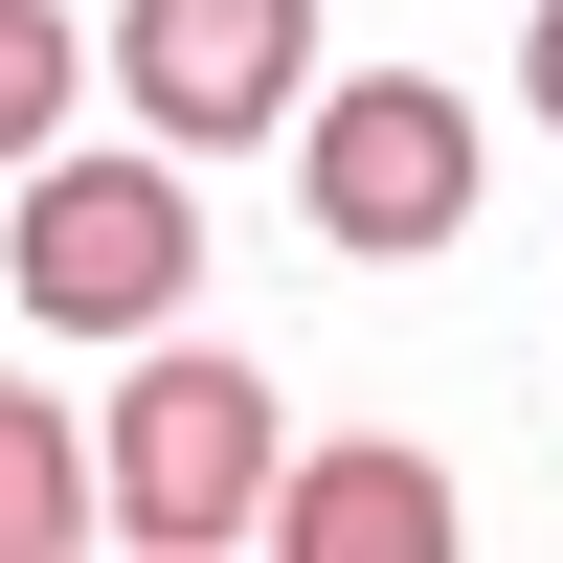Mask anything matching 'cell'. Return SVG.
Instances as JSON below:
<instances>
[{
  "mask_svg": "<svg viewBox=\"0 0 563 563\" xmlns=\"http://www.w3.org/2000/svg\"><path fill=\"white\" fill-rule=\"evenodd\" d=\"M68 90H90V23H68V0H0V180L68 135Z\"/></svg>",
  "mask_w": 563,
  "mask_h": 563,
  "instance_id": "7",
  "label": "cell"
},
{
  "mask_svg": "<svg viewBox=\"0 0 563 563\" xmlns=\"http://www.w3.org/2000/svg\"><path fill=\"white\" fill-rule=\"evenodd\" d=\"M45 541H90V429L45 384H0V563H45Z\"/></svg>",
  "mask_w": 563,
  "mask_h": 563,
  "instance_id": "6",
  "label": "cell"
},
{
  "mask_svg": "<svg viewBox=\"0 0 563 563\" xmlns=\"http://www.w3.org/2000/svg\"><path fill=\"white\" fill-rule=\"evenodd\" d=\"M271 541L294 563H429L451 541V474L429 451H316V474H271Z\"/></svg>",
  "mask_w": 563,
  "mask_h": 563,
  "instance_id": "5",
  "label": "cell"
},
{
  "mask_svg": "<svg viewBox=\"0 0 563 563\" xmlns=\"http://www.w3.org/2000/svg\"><path fill=\"white\" fill-rule=\"evenodd\" d=\"M519 90H541V135H563V0H519Z\"/></svg>",
  "mask_w": 563,
  "mask_h": 563,
  "instance_id": "8",
  "label": "cell"
},
{
  "mask_svg": "<svg viewBox=\"0 0 563 563\" xmlns=\"http://www.w3.org/2000/svg\"><path fill=\"white\" fill-rule=\"evenodd\" d=\"M474 90L451 68H339L294 113V203H316V249H361V271H406V249H451L474 225Z\"/></svg>",
  "mask_w": 563,
  "mask_h": 563,
  "instance_id": "3",
  "label": "cell"
},
{
  "mask_svg": "<svg viewBox=\"0 0 563 563\" xmlns=\"http://www.w3.org/2000/svg\"><path fill=\"white\" fill-rule=\"evenodd\" d=\"M0 271H23L45 339H158L180 271H203V203H180L158 135H135V158H68V135H45V158L0 180Z\"/></svg>",
  "mask_w": 563,
  "mask_h": 563,
  "instance_id": "2",
  "label": "cell"
},
{
  "mask_svg": "<svg viewBox=\"0 0 563 563\" xmlns=\"http://www.w3.org/2000/svg\"><path fill=\"white\" fill-rule=\"evenodd\" d=\"M271 474H294V451H271V384L158 316L135 384H113V429H90V519H113L135 563H225V541L271 519Z\"/></svg>",
  "mask_w": 563,
  "mask_h": 563,
  "instance_id": "1",
  "label": "cell"
},
{
  "mask_svg": "<svg viewBox=\"0 0 563 563\" xmlns=\"http://www.w3.org/2000/svg\"><path fill=\"white\" fill-rule=\"evenodd\" d=\"M90 68L135 90V135L158 158H249V135L316 113V0H113V45Z\"/></svg>",
  "mask_w": 563,
  "mask_h": 563,
  "instance_id": "4",
  "label": "cell"
}]
</instances>
